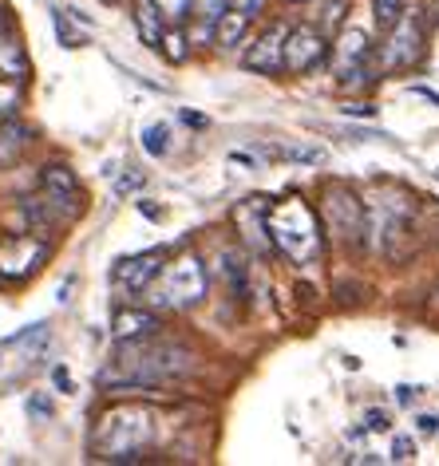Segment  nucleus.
<instances>
[{
    "label": "nucleus",
    "mask_w": 439,
    "mask_h": 466,
    "mask_svg": "<svg viewBox=\"0 0 439 466\" xmlns=\"http://www.w3.org/2000/svg\"><path fill=\"white\" fill-rule=\"evenodd\" d=\"M194 368V356L182 344L170 340H151V336H138V340H127L115 356V364L103 371V388H158V383H170L179 376H187Z\"/></svg>",
    "instance_id": "nucleus-1"
},
{
    "label": "nucleus",
    "mask_w": 439,
    "mask_h": 466,
    "mask_svg": "<svg viewBox=\"0 0 439 466\" xmlns=\"http://www.w3.org/2000/svg\"><path fill=\"white\" fill-rule=\"evenodd\" d=\"M265 233H270L273 246L281 249L289 261H297V265L313 261L321 253L317 214L301 202V198H285V202H277L270 214H265Z\"/></svg>",
    "instance_id": "nucleus-2"
},
{
    "label": "nucleus",
    "mask_w": 439,
    "mask_h": 466,
    "mask_svg": "<svg viewBox=\"0 0 439 466\" xmlns=\"http://www.w3.org/2000/svg\"><path fill=\"white\" fill-rule=\"evenodd\" d=\"M202 297H206V269L194 253L167 265L151 281V305L158 309H194Z\"/></svg>",
    "instance_id": "nucleus-3"
},
{
    "label": "nucleus",
    "mask_w": 439,
    "mask_h": 466,
    "mask_svg": "<svg viewBox=\"0 0 439 466\" xmlns=\"http://www.w3.org/2000/svg\"><path fill=\"white\" fill-rule=\"evenodd\" d=\"M420 52H424V20L420 13H403L396 28H392L384 52H380V64H384V72H400V67H412L420 60Z\"/></svg>",
    "instance_id": "nucleus-4"
},
{
    "label": "nucleus",
    "mask_w": 439,
    "mask_h": 466,
    "mask_svg": "<svg viewBox=\"0 0 439 466\" xmlns=\"http://www.w3.org/2000/svg\"><path fill=\"white\" fill-rule=\"evenodd\" d=\"M325 56H329V44H325V36H321L317 28H289V36H285V72L305 76V72H313V67L325 64Z\"/></svg>",
    "instance_id": "nucleus-5"
},
{
    "label": "nucleus",
    "mask_w": 439,
    "mask_h": 466,
    "mask_svg": "<svg viewBox=\"0 0 439 466\" xmlns=\"http://www.w3.org/2000/svg\"><path fill=\"white\" fill-rule=\"evenodd\" d=\"M285 36H289L285 25H270L258 40L250 44V52H246V60H241V64H246L250 72H258V76L285 72Z\"/></svg>",
    "instance_id": "nucleus-6"
},
{
    "label": "nucleus",
    "mask_w": 439,
    "mask_h": 466,
    "mask_svg": "<svg viewBox=\"0 0 439 466\" xmlns=\"http://www.w3.org/2000/svg\"><path fill=\"white\" fill-rule=\"evenodd\" d=\"M44 258H48V246L36 238H5L0 241V273L5 277H28V273H36Z\"/></svg>",
    "instance_id": "nucleus-7"
},
{
    "label": "nucleus",
    "mask_w": 439,
    "mask_h": 466,
    "mask_svg": "<svg viewBox=\"0 0 439 466\" xmlns=\"http://www.w3.org/2000/svg\"><path fill=\"white\" fill-rule=\"evenodd\" d=\"M368 52H373V44L361 28H349L341 36V48H337V79L344 87H361L368 79Z\"/></svg>",
    "instance_id": "nucleus-8"
},
{
    "label": "nucleus",
    "mask_w": 439,
    "mask_h": 466,
    "mask_svg": "<svg viewBox=\"0 0 439 466\" xmlns=\"http://www.w3.org/2000/svg\"><path fill=\"white\" fill-rule=\"evenodd\" d=\"M158 273H163V258H158V253H138V258L123 261L119 269H115V285L135 297V293H147Z\"/></svg>",
    "instance_id": "nucleus-9"
},
{
    "label": "nucleus",
    "mask_w": 439,
    "mask_h": 466,
    "mask_svg": "<svg viewBox=\"0 0 439 466\" xmlns=\"http://www.w3.org/2000/svg\"><path fill=\"white\" fill-rule=\"evenodd\" d=\"M329 218H332V229H337L341 238H356V233H361V221H364V209L344 186H332L329 190Z\"/></svg>",
    "instance_id": "nucleus-10"
},
{
    "label": "nucleus",
    "mask_w": 439,
    "mask_h": 466,
    "mask_svg": "<svg viewBox=\"0 0 439 466\" xmlns=\"http://www.w3.org/2000/svg\"><path fill=\"white\" fill-rule=\"evenodd\" d=\"M155 329H163L158 324V312H138V309H123L119 317H115V336L119 340H138V336H155Z\"/></svg>",
    "instance_id": "nucleus-11"
},
{
    "label": "nucleus",
    "mask_w": 439,
    "mask_h": 466,
    "mask_svg": "<svg viewBox=\"0 0 439 466\" xmlns=\"http://www.w3.org/2000/svg\"><path fill=\"white\" fill-rule=\"evenodd\" d=\"M40 182H44V190H48L52 206H64V202H79V182H76V174L67 170V167H44Z\"/></svg>",
    "instance_id": "nucleus-12"
},
{
    "label": "nucleus",
    "mask_w": 439,
    "mask_h": 466,
    "mask_svg": "<svg viewBox=\"0 0 439 466\" xmlns=\"http://www.w3.org/2000/svg\"><path fill=\"white\" fill-rule=\"evenodd\" d=\"M135 20H138V32H143V40L155 48L158 36H163V8H158V0H138Z\"/></svg>",
    "instance_id": "nucleus-13"
},
{
    "label": "nucleus",
    "mask_w": 439,
    "mask_h": 466,
    "mask_svg": "<svg viewBox=\"0 0 439 466\" xmlns=\"http://www.w3.org/2000/svg\"><path fill=\"white\" fill-rule=\"evenodd\" d=\"M246 28H250V16H241L238 8H234V13L226 8V16L218 20L214 36H218V44H222V48H238V44L246 40Z\"/></svg>",
    "instance_id": "nucleus-14"
},
{
    "label": "nucleus",
    "mask_w": 439,
    "mask_h": 466,
    "mask_svg": "<svg viewBox=\"0 0 439 466\" xmlns=\"http://www.w3.org/2000/svg\"><path fill=\"white\" fill-rule=\"evenodd\" d=\"M143 150H147V155H158V158H163L167 150H170V127H167V123L147 127V131H143Z\"/></svg>",
    "instance_id": "nucleus-15"
},
{
    "label": "nucleus",
    "mask_w": 439,
    "mask_h": 466,
    "mask_svg": "<svg viewBox=\"0 0 439 466\" xmlns=\"http://www.w3.org/2000/svg\"><path fill=\"white\" fill-rule=\"evenodd\" d=\"M373 8H376L380 32H392V28H396V20L403 16V0H373Z\"/></svg>",
    "instance_id": "nucleus-16"
},
{
    "label": "nucleus",
    "mask_w": 439,
    "mask_h": 466,
    "mask_svg": "<svg viewBox=\"0 0 439 466\" xmlns=\"http://www.w3.org/2000/svg\"><path fill=\"white\" fill-rule=\"evenodd\" d=\"M277 158L305 162V167H321V162H325V150H321V147H281V150H277Z\"/></svg>",
    "instance_id": "nucleus-17"
},
{
    "label": "nucleus",
    "mask_w": 439,
    "mask_h": 466,
    "mask_svg": "<svg viewBox=\"0 0 439 466\" xmlns=\"http://www.w3.org/2000/svg\"><path fill=\"white\" fill-rule=\"evenodd\" d=\"M226 8H230V0H194V13H199V20L210 28H218V20L226 16Z\"/></svg>",
    "instance_id": "nucleus-18"
},
{
    "label": "nucleus",
    "mask_w": 439,
    "mask_h": 466,
    "mask_svg": "<svg viewBox=\"0 0 439 466\" xmlns=\"http://www.w3.org/2000/svg\"><path fill=\"white\" fill-rule=\"evenodd\" d=\"M20 107V84L16 79H0V119H8Z\"/></svg>",
    "instance_id": "nucleus-19"
},
{
    "label": "nucleus",
    "mask_w": 439,
    "mask_h": 466,
    "mask_svg": "<svg viewBox=\"0 0 439 466\" xmlns=\"http://www.w3.org/2000/svg\"><path fill=\"white\" fill-rule=\"evenodd\" d=\"M158 44H163V52H167L170 64H182V60H187V48H182V32H163V36H158Z\"/></svg>",
    "instance_id": "nucleus-20"
},
{
    "label": "nucleus",
    "mask_w": 439,
    "mask_h": 466,
    "mask_svg": "<svg viewBox=\"0 0 439 466\" xmlns=\"http://www.w3.org/2000/svg\"><path fill=\"white\" fill-rule=\"evenodd\" d=\"M158 8H163V13L175 20V25H182V20L194 13V0H158Z\"/></svg>",
    "instance_id": "nucleus-21"
},
{
    "label": "nucleus",
    "mask_w": 439,
    "mask_h": 466,
    "mask_svg": "<svg viewBox=\"0 0 439 466\" xmlns=\"http://www.w3.org/2000/svg\"><path fill=\"white\" fill-rule=\"evenodd\" d=\"M344 5H349V0H329L325 5V16H321V28H337L341 25V16H344Z\"/></svg>",
    "instance_id": "nucleus-22"
},
{
    "label": "nucleus",
    "mask_w": 439,
    "mask_h": 466,
    "mask_svg": "<svg viewBox=\"0 0 439 466\" xmlns=\"http://www.w3.org/2000/svg\"><path fill=\"white\" fill-rule=\"evenodd\" d=\"M392 459H396V462L415 459V442L408 435H396V439H392Z\"/></svg>",
    "instance_id": "nucleus-23"
},
{
    "label": "nucleus",
    "mask_w": 439,
    "mask_h": 466,
    "mask_svg": "<svg viewBox=\"0 0 439 466\" xmlns=\"http://www.w3.org/2000/svg\"><path fill=\"white\" fill-rule=\"evenodd\" d=\"M234 8H238L241 16L258 20V16H261V8H265V0H234Z\"/></svg>",
    "instance_id": "nucleus-24"
},
{
    "label": "nucleus",
    "mask_w": 439,
    "mask_h": 466,
    "mask_svg": "<svg viewBox=\"0 0 439 466\" xmlns=\"http://www.w3.org/2000/svg\"><path fill=\"white\" fill-rule=\"evenodd\" d=\"M364 423H368V431H388L392 419H388V411H376V407H373V411L364 415Z\"/></svg>",
    "instance_id": "nucleus-25"
},
{
    "label": "nucleus",
    "mask_w": 439,
    "mask_h": 466,
    "mask_svg": "<svg viewBox=\"0 0 439 466\" xmlns=\"http://www.w3.org/2000/svg\"><path fill=\"white\" fill-rule=\"evenodd\" d=\"M138 186H143V174H123V178L115 182V190L127 194V190H138Z\"/></svg>",
    "instance_id": "nucleus-26"
},
{
    "label": "nucleus",
    "mask_w": 439,
    "mask_h": 466,
    "mask_svg": "<svg viewBox=\"0 0 439 466\" xmlns=\"http://www.w3.org/2000/svg\"><path fill=\"white\" fill-rule=\"evenodd\" d=\"M28 411L36 415V419H52V403H48V400H40V395H36V400H28Z\"/></svg>",
    "instance_id": "nucleus-27"
},
{
    "label": "nucleus",
    "mask_w": 439,
    "mask_h": 466,
    "mask_svg": "<svg viewBox=\"0 0 439 466\" xmlns=\"http://www.w3.org/2000/svg\"><path fill=\"white\" fill-rule=\"evenodd\" d=\"M52 380H56V388H60L64 395H72V391H76V383H72V376H67L64 368H56V371H52Z\"/></svg>",
    "instance_id": "nucleus-28"
},
{
    "label": "nucleus",
    "mask_w": 439,
    "mask_h": 466,
    "mask_svg": "<svg viewBox=\"0 0 439 466\" xmlns=\"http://www.w3.org/2000/svg\"><path fill=\"white\" fill-rule=\"evenodd\" d=\"M415 427H420V435H435V431H439V419H435V415H420V419H415Z\"/></svg>",
    "instance_id": "nucleus-29"
},
{
    "label": "nucleus",
    "mask_w": 439,
    "mask_h": 466,
    "mask_svg": "<svg viewBox=\"0 0 439 466\" xmlns=\"http://www.w3.org/2000/svg\"><path fill=\"white\" fill-rule=\"evenodd\" d=\"M412 91H415V96H424L427 103H435V107H439V91H432V87H420V84H415Z\"/></svg>",
    "instance_id": "nucleus-30"
},
{
    "label": "nucleus",
    "mask_w": 439,
    "mask_h": 466,
    "mask_svg": "<svg viewBox=\"0 0 439 466\" xmlns=\"http://www.w3.org/2000/svg\"><path fill=\"white\" fill-rule=\"evenodd\" d=\"M0 32H13V16H8L5 5H0Z\"/></svg>",
    "instance_id": "nucleus-31"
},
{
    "label": "nucleus",
    "mask_w": 439,
    "mask_h": 466,
    "mask_svg": "<svg viewBox=\"0 0 439 466\" xmlns=\"http://www.w3.org/2000/svg\"><path fill=\"white\" fill-rule=\"evenodd\" d=\"M396 400L400 403H412L415 400V388H396Z\"/></svg>",
    "instance_id": "nucleus-32"
},
{
    "label": "nucleus",
    "mask_w": 439,
    "mask_h": 466,
    "mask_svg": "<svg viewBox=\"0 0 439 466\" xmlns=\"http://www.w3.org/2000/svg\"><path fill=\"white\" fill-rule=\"evenodd\" d=\"M344 111H349V115H364V119H373V115H376V107H344Z\"/></svg>",
    "instance_id": "nucleus-33"
},
{
    "label": "nucleus",
    "mask_w": 439,
    "mask_h": 466,
    "mask_svg": "<svg viewBox=\"0 0 439 466\" xmlns=\"http://www.w3.org/2000/svg\"><path fill=\"white\" fill-rule=\"evenodd\" d=\"M182 119H187L190 127H206V119H202V115H190V111H182Z\"/></svg>",
    "instance_id": "nucleus-34"
},
{
    "label": "nucleus",
    "mask_w": 439,
    "mask_h": 466,
    "mask_svg": "<svg viewBox=\"0 0 439 466\" xmlns=\"http://www.w3.org/2000/svg\"><path fill=\"white\" fill-rule=\"evenodd\" d=\"M289 5H309V0H289Z\"/></svg>",
    "instance_id": "nucleus-35"
}]
</instances>
